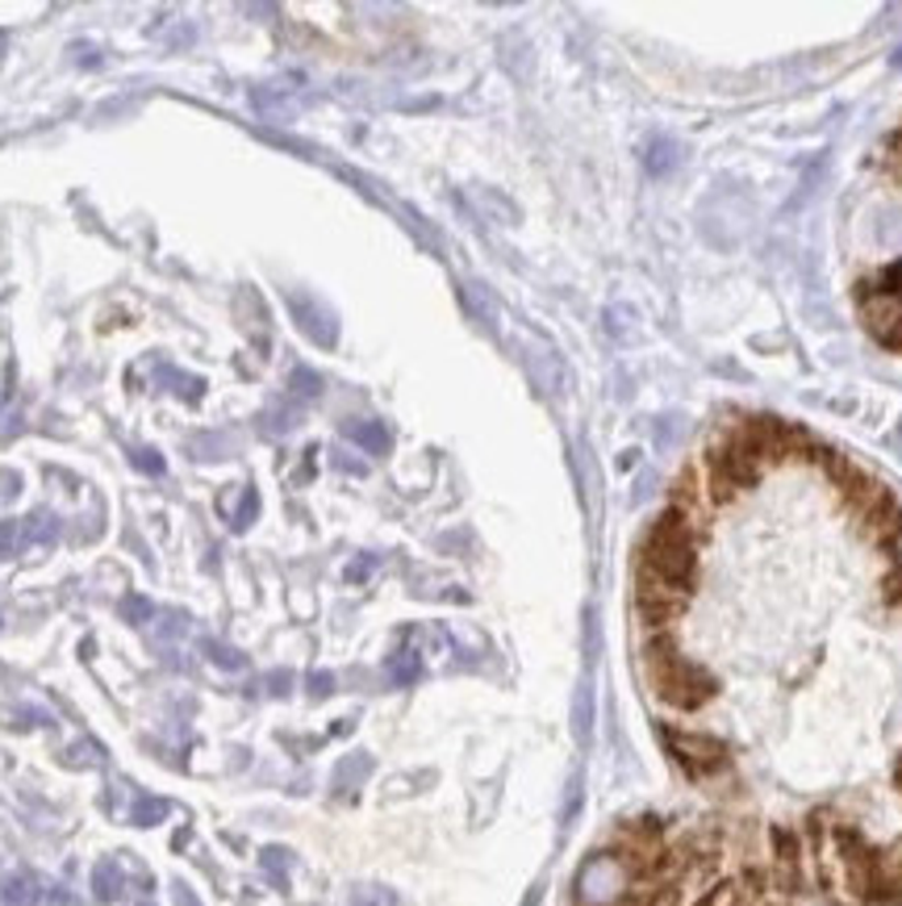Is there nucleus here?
Returning <instances> with one entry per match:
<instances>
[{"label": "nucleus", "instance_id": "1", "mask_svg": "<svg viewBox=\"0 0 902 906\" xmlns=\"http://www.w3.org/2000/svg\"><path fill=\"white\" fill-rule=\"evenodd\" d=\"M639 569L665 577L672 585H686L693 590V577H698V527L681 510H665L656 523H652L648 539H644V564Z\"/></svg>", "mask_w": 902, "mask_h": 906}, {"label": "nucleus", "instance_id": "2", "mask_svg": "<svg viewBox=\"0 0 902 906\" xmlns=\"http://www.w3.org/2000/svg\"><path fill=\"white\" fill-rule=\"evenodd\" d=\"M648 676L656 685V694L665 697L669 706H677V711H698L702 702L714 697V676L677 652V639L669 631L648 639Z\"/></svg>", "mask_w": 902, "mask_h": 906}, {"label": "nucleus", "instance_id": "3", "mask_svg": "<svg viewBox=\"0 0 902 906\" xmlns=\"http://www.w3.org/2000/svg\"><path fill=\"white\" fill-rule=\"evenodd\" d=\"M635 890V873L619 852H602L586 861L581 877H577V903L581 906H623Z\"/></svg>", "mask_w": 902, "mask_h": 906}, {"label": "nucleus", "instance_id": "4", "mask_svg": "<svg viewBox=\"0 0 902 906\" xmlns=\"http://www.w3.org/2000/svg\"><path fill=\"white\" fill-rule=\"evenodd\" d=\"M635 597H639V614L648 618V627H660V631H665L672 618L690 606L693 590H686V585H672V581H665V577L639 569Z\"/></svg>", "mask_w": 902, "mask_h": 906}, {"label": "nucleus", "instance_id": "5", "mask_svg": "<svg viewBox=\"0 0 902 906\" xmlns=\"http://www.w3.org/2000/svg\"><path fill=\"white\" fill-rule=\"evenodd\" d=\"M665 743H669V752L677 757V764H681L690 778L719 773V769L727 764V748H723L714 736H698V731H669V727H665Z\"/></svg>", "mask_w": 902, "mask_h": 906}, {"label": "nucleus", "instance_id": "6", "mask_svg": "<svg viewBox=\"0 0 902 906\" xmlns=\"http://www.w3.org/2000/svg\"><path fill=\"white\" fill-rule=\"evenodd\" d=\"M860 314H865V326L873 331V338H881L886 347H899L902 351V297L899 293H860Z\"/></svg>", "mask_w": 902, "mask_h": 906}, {"label": "nucleus", "instance_id": "7", "mask_svg": "<svg viewBox=\"0 0 902 906\" xmlns=\"http://www.w3.org/2000/svg\"><path fill=\"white\" fill-rule=\"evenodd\" d=\"M289 310H293V317H297V326L305 331V335L314 338L318 347H335V338H338V322H335V314L318 301V297H310V293H293L289 289Z\"/></svg>", "mask_w": 902, "mask_h": 906}, {"label": "nucleus", "instance_id": "8", "mask_svg": "<svg viewBox=\"0 0 902 906\" xmlns=\"http://www.w3.org/2000/svg\"><path fill=\"white\" fill-rule=\"evenodd\" d=\"M343 435L352 443H359L368 456H385L389 451V430H385V422H372V418H352L347 426H343Z\"/></svg>", "mask_w": 902, "mask_h": 906}, {"label": "nucleus", "instance_id": "9", "mask_svg": "<svg viewBox=\"0 0 902 906\" xmlns=\"http://www.w3.org/2000/svg\"><path fill=\"white\" fill-rule=\"evenodd\" d=\"M122 873H118V864L113 861H101L97 869H92V898L97 903H118L122 898Z\"/></svg>", "mask_w": 902, "mask_h": 906}, {"label": "nucleus", "instance_id": "10", "mask_svg": "<svg viewBox=\"0 0 902 906\" xmlns=\"http://www.w3.org/2000/svg\"><path fill=\"white\" fill-rule=\"evenodd\" d=\"M372 773V757H364V752H356V757L338 760L335 769V794H352L359 781Z\"/></svg>", "mask_w": 902, "mask_h": 906}, {"label": "nucleus", "instance_id": "11", "mask_svg": "<svg viewBox=\"0 0 902 906\" xmlns=\"http://www.w3.org/2000/svg\"><path fill=\"white\" fill-rule=\"evenodd\" d=\"M644 168L652 176H665V171L677 168V143L672 138H652L648 150H644Z\"/></svg>", "mask_w": 902, "mask_h": 906}, {"label": "nucleus", "instance_id": "12", "mask_svg": "<svg viewBox=\"0 0 902 906\" xmlns=\"http://www.w3.org/2000/svg\"><path fill=\"white\" fill-rule=\"evenodd\" d=\"M201 652L210 656L218 669H231V673H238V669H247V656L234 652V648H226V644H218V639H201Z\"/></svg>", "mask_w": 902, "mask_h": 906}, {"label": "nucleus", "instance_id": "13", "mask_svg": "<svg viewBox=\"0 0 902 906\" xmlns=\"http://www.w3.org/2000/svg\"><path fill=\"white\" fill-rule=\"evenodd\" d=\"M860 293H899L902 297V259H894L890 268H881L873 280H865Z\"/></svg>", "mask_w": 902, "mask_h": 906}, {"label": "nucleus", "instance_id": "14", "mask_svg": "<svg viewBox=\"0 0 902 906\" xmlns=\"http://www.w3.org/2000/svg\"><path fill=\"white\" fill-rule=\"evenodd\" d=\"M419 673H422L419 652H398L393 660H389V676H393L398 685H410V681H419Z\"/></svg>", "mask_w": 902, "mask_h": 906}, {"label": "nucleus", "instance_id": "15", "mask_svg": "<svg viewBox=\"0 0 902 906\" xmlns=\"http://www.w3.org/2000/svg\"><path fill=\"white\" fill-rule=\"evenodd\" d=\"M589 723H593V694H589V685H581V690H577V706H572L577 739H589Z\"/></svg>", "mask_w": 902, "mask_h": 906}, {"label": "nucleus", "instance_id": "16", "mask_svg": "<svg viewBox=\"0 0 902 906\" xmlns=\"http://www.w3.org/2000/svg\"><path fill=\"white\" fill-rule=\"evenodd\" d=\"M289 389H293L297 398L314 401V398H322V377H318V372H310V368H293V377H289Z\"/></svg>", "mask_w": 902, "mask_h": 906}, {"label": "nucleus", "instance_id": "17", "mask_svg": "<svg viewBox=\"0 0 902 906\" xmlns=\"http://www.w3.org/2000/svg\"><path fill=\"white\" fill-rule=\"evenodd\" d=\"M122 614H126V623L143 627V623H151V618H155V602H151V597H143V593H130L126 602H122Z\"/></svg>", "mask_w": 902, "mask_h": 906}, {"label": "nucleus", "instance_id": "18", "mask_svg": "<svg viewBox=\"0 0 902 906\" xmlns=\"http://www.w3.org/2000/svg\"><path fill=\"white\" fill-rule=\"evenodd\" d=\"M297 426V414L293 410H268L264 414V435H272V439H280V435H289Z\"/></svg>", "mask_w": 902, "mask_h": 906}, {"label": "nucleus", "instance_id": "19", "mask_svg": "<svg viewBox=\"0 0 902 906\" xmlns=\"http://www.w3.org/2000/svg\"><path fill=\"white\" fill-rule=\"evenodd\" d=\"M192 451H197L201 460H222V456L231 451V443L222 439V435H197V439H192Z\"/></svg>", "mask_w": 902, "mask_h": 906}, {"label": "nucleus", "instance_id": "20", "mask_svg": "<svg viewBox=\"0 0 902 906\" xmlns=\"http://www.w3.org/2000/svg\"><path fill=\"white\" fill-rule=\"evenodd\" d=\"M168 815V802H159V798H138V806H134V823L138 827H151V823H159Z\"/></svg>", "mask_w": 902, "mask_h": 906}, {"label": "nucleus", "instance_id": "21", "mask_svg": "<svg viewBox=\"0 0 902 906\" xmlns=\"http://www.w3.org/2000/svg\"><path fill=\"white\" fill-rule=\"evenodd\" d=\"M878 238L886 243V247H894V251H899L902 247V210H894V213H886V217H881Z\"/></svg>", "mask_w": 902, "mask_h": 906}, {"label": "nucleus", "instance_id": "22", "mask_svg": "<svg viewBox=\"0 0 902 906\" xmlns=\"http://www.w3.org/2000/svg\"><path fill=\"white\" fill-rule=\"evenodd\" d=\"M259 864L272 873L276 885H285V869H289V852H285V848H264V852H259Z\"/></svg>", "mask_w": 902, "mask_h": 906}, {"label": "nucleus", "instance_id": "23", "mask_svg": "<svg viewBox=\"0 0 902 906\" xmlns=\"http://www.w3.org/2000/svg\"><path fill=\"white\" fill-rule=\"evenodd\" d=\"M255 514H259V497H255V489H247V493H243V506L234 510V530H247L252 527V518Z\"/></svg>", "mask_w": 902, "mask_h": 906}, {"label": "nucleus", "instance_id": "24", "mask_svg": "<svg viewBox=\"0 0 902 906\" xmlns=\"http://www.w3.org/2000/svg\"><path fill=\"white\" fill-rule=\"evenodd\" d=\"M134 468H143V472H151V477H159V472H164V456H159L155 447H138V451H134Z\"/></svg>", "mask_w": 902, "mask_h": 906}, {"label": "nucleus", "instance_id": "25", "mask_svg": "<svg viewBox=\"0 0 902 906\" xmlns=\"http://www.w3.org/2000/svg\"><path fill=\"white\" fill-rule=\"evenodd\" d=\"M735 898H739V885H719V890H711L698 906H732Z\"/></svg>", "mask_w": 902, "mask_h": 906}, {"label": "nucleus", "instance_id": "26", "mask_svg": "<svg viewBox=\"0 0 902 906\" xmlns=\"http://www.w3.org/2000/svg\"><path fill=\"white\" fill-rule=\"evenodd\" d=\"M264 685H268V694H272V697H285L289 690H293V673H272L268 681H264Z\"/></svg>", "mask_w": 902, "mask_h": 906}, {"label": "nucleus", "instance_id": "27", "mask_svg": "<svg viewBox=\"0 0 902 906\" xmlns=\"http://www.w3.org/2000/svg\"><path fill=\"white\" fill-rule=\"evenodd\" d=\"M305 685H310V694H314V697H326L331 690H335V676H331V673H310V681H305Z\"/></svg>", "mask_w": 902, "mask_h": 906}, {"label": "nucleus", "instance_id": "28", "mask_svg": "<svg viewBox=\"0 0 902 906\" xmlns=\"http://www.w3.org/2000/svg\"><path fill=\"white\" fill-rule=\"evenodd\" d=\"M886 602H894V606H902V569L886 577Z\"/></svg>", "mask_w": 902, "mask_h": 906}, {"label": "nucleus", "instance_id": "29", "mask_svg": "<svg viewBox=\"0 0 902 906\" xmlns=\"http://www.w3.org/2000/svg\"><path fill=\"white\" fill-rule=\"evenodd\" d=\"M368 569H372V556H368V560H356V564L347 569V577H352V581H359V577H368Z\"/></svg>", "mask_w": 902, "mask_h": 906}, {"label": "nucleus", "instance_id": "30", "mask_svg": "<svg viewBox=\"0 0 902 906\" xmlns=\"http://www.w3.org/2000/svg\"><path fill=\"white\" fill-rule=\"evenodd\" d=\"M176 903H180V906H201V903H197V898L189 894V890H185V885H176Z\"/></svg>", "mask_w": 902, "mask_h": 906}, {"label": "nucleus", "instance_id": "31", "mask_svg": "<svg viewBox=\"0 0 902 906\" xmlns=\"http://www.w3.org/2000/svg\"><path fill=\"white\" fill-rule=\"evenodd\" d=\"M894 785L902 790V757H899V764H894Z\"/></svg>", "mask_w": 902, "mask_h": 906}, {"label": "nucleus", "instance_id": "32", "mask_svg": "<svg viewBox=\"0 0 902 906\" xmlns=\"http://www.w3.org/2000/svg\"><path fill=\"white\" fill-rule=\"evenodd\" d=\"M894 548H899V569H902V535L894 539Z\"/></svg>", "mask_w": 902, "mask_h": 906}, {"label": "nucleus", "instance_id": "33", "mask_svg": "<svg viewBox=\"0 0 902 906\" xmlns=\"http://www.w3.org/2000/svg\"><path fill=\"white\" fill-rule=\"evenodd\" d=\"M894 64H899V67H902V51H899V59H894Z\"/></svg>", "mask_w": 902, "mask_h": 906}, {"label": "nucleus", "instance_id": "34", "mask_svg": "<svg viewBox=\"0 0 902 906\" xmlns=\"http://www.w3.org/2000/svg\"><path fill=\"white\" fill-rule=\"evenodd\" d=\"M143 906H151V903H143Z\"/></svg>", "mask_w": 902, "mask_h": 906}]
</instances>
